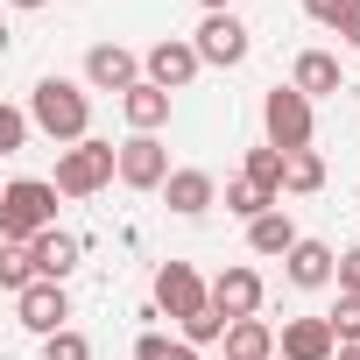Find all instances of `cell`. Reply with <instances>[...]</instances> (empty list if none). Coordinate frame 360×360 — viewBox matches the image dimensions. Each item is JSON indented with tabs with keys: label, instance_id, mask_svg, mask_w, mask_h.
<instances>
[{
	"label": "cell",
	"instance_id": "obj_1",
	"mask_svg": "<svg viewBox=\"0 0 360 360\" xmlns=\"http://www.w3.org/2000/svg\"><path fill=\"white\" fill-rule=\"evenodd\" d=\"M29 113H36V127L50 134V141H64V148H78V141H92V99H85V85H71V78H36V92H29Z\"/></svg>",
	"mask_w": 360,
	"mask_h": 360
},
{
	"label": "cell",
	"instance_id": "obj_2",
	"mask_svg": "<svg viewBox=\"0 0 360 360\" xmlns=\"http://www.w3.org/2000/svg\"><path fill=\"white\" fill-rule=\"evenodd\" d=\"M57 184H43V176H15L8 191H0V240L8 248H29L36 233L57 226Z\"/></svg>",
	"mask_w": 360,
	"mask_h": 360
},
{
	"label": "cell",
	"instance_id": "obj_3",
	"mask_svg": "<svg viewBox=\"0 0 360 360\" xmlns=\"http://www.w3.org/2000/svg\"><path fill=\"white\" fill-rule=\"evenodd\" d=\"M113 176H120V148H113V141H78V148L57 155V176H50V184H57L64 198H99Z\"/></svg>",
	"mask_w": 360,
	"mask_h": 360
},
{
	"label": "cell",
	"instance_id": "obj_4",
	"mask_svg": "<svg viewBox=\"0 0 360 360\" xmlns=\"http://www.w3.org/2000/svg\"><path fill=\"white\" fill-rule=\"evenodd\" d=\"M262 134H269V148H283V155L311 148V99H304L297 85H276V92L262 99Z\"/></svg>",
	"mask_w": 360,
	"mask_h": 360
},
{
	"label": "cell",
	"instance_id": "obj_5",
	"mask_svg": "<svg viewBox=\"0 0 360 360\" xmlns=\"http://www.w3.org/2000/svg\"><path fill=\"white\" fill-rule=\"evenodd\" d=\"M155 311L176 318V325H191L198 311H212V283H205L191 262H162V269H155Z\"/></svg>",
	"mask_w": 360,
	"mask_h": 360
},
{
	"label": "cell",
	"instance_id": "obj_6",
	"mask_svg": "<svg viewBox=\"0 0 360 360\" xmlns=\"http://www.w3.org/2000/svg\"><path fill=\"white\" fill-rule=\"evenodd\" d=\"M120 184L127 191H162L169 184V148L155 134H127L120 141Z\"/></svg>",
	"mask_w": 360,
	"mask_h": 360
},
{
	"label": "cell",
	"instance_id": "obj_7",
	"mask_svg": "<svg viewBox=\"0 0 360 360\" xmlns=\"http://www.w3.org/2000/svg\"><path fill=\"white\" fill-rule=\"evenodd\" d=\"M191 43H198V57H205V64H219V71L248 64V50H255V43H248V22H240V15H205Z\"/></svg>",
	"mask_w": 360,
	"mask_h": 360
},
{
	"label": "cell",
	"instance_id": "obj_8",
	"mask_svg": "<svg viewBox=\"0 0 360 360\" xmlns=\"http://www.w3.org/2000/svg\"><path fill=\"white\" fill-rule=\"evenodd\" d=\"M141 64H148V85H162V92H184V85H191V78L205 71L198 43H184V36H162V43H155V50H148Z\"/></svg>",
	"mask_w": 360,
	"mask_h": 360
},
{
	"label": "cell",
	"instance_id": "obj_9",
	"mask_svg": "<svg viewBox=\"0 0 360 360\" xmlns=\"http://www.w3.org/2000/svg\"><path fill=\"white\" fill-rule=\"evenodd\" d=\"M141 57L134 50H120V43H92L85 50V85H99V92H134L141 85Z\"/></svg>",
	"mask_w": 360,
	"mask_h": 360
},
{
	"label": "cell",
	"instance_id": "obj_10",
	"mask_svg": "<svg viewBox=\"0 0 360 360\" xmlns=\"http://www.w3.org/2000/svg\"><path fill=\"white\" fill-rule=\"evenodd\" d=\"M15 318L36 332V339H57V332H71L64 318H71V297H64V283H36V290H22L15 297Z\"/></svg>",
	"mask_w": 360,
	"mask_h": 360
},
{
	"label": "cell",
	"instance_id": "obj_11",
	"mask_svg": "<svg viewBox=\"0 0 360 360\" xmlns=\"http://www.w3.org/2000/svg\"><path fill=\"white\" fill-rule=\"evenodd\" d=\"M262 297H269V290H262V276H255L248 262H233V269L212 276V304H219L233 325H240V318H262Z\"/></svg>",
	"mask_w": 360,
	"mask_h": 360
},
{
	"label": "cell",
	"instance_id": "obj_12",
	"mask_svg": "<svg viewBox=\"0 0 360 360\" xmlns=\"http://www.w3.org/2000/svg\"><path fill=\"white\" fill-rule=\"evenodd\" d=\"M283 360H339L332 318H283Z\"/></svg>",
	"mask_w": 360,
	"mask_h": 360
},
{
	"label": "cell",
	"instance_id": "obj_13",
	"mask_svg": "<svg viewBox=\"0 0 360 360\" xmlns=\"http://www.w3.org/2000/svg\"><path fill=\"white\" fill-rule=\"evenodd\" d=\"M162 198H169V212H176V219H198V212H212V205H219V184H212V169H169Z\"/></svg>",
	"mask_w": 360,
	"mask_h": 360
},
{
	"label": "cell",
	"instance_id": "obj_14",
	"mask_svg": "<svg viewBox=\"0 0 360 360\" xmlns=\"http://www.w3.org/2000/svg\"><path fill=\"white\" fill-rule=\"evenodd\" d=\"M283 276H290V290H325V283L339 276V255H332L325 240H297V248L283 255Z\"/></svg>",
	"mask_w": 360,
	"mask_h": 360
},
{
	"label": "cell",
	"instance_id": "obj_15",
	"mask_svg": "<svg viewBox=\"0 0 360 360\" xmlns=\"http://www.w3.org/2000/svg\"><path fill=\"white\" fill-rule=\"evenodd\" d=\"M290 85H297L304 99H332V92H346V71H339V57H332V50H297Z\"/></svg>",
	"mask_w": 360,
	"mask_h": 360
},
{
	"label": "cell",
	"instance_id": "obj_16",
	"mask_svg": "<svg viewBox=\"0 0 360 360\" xmlns=\"http://www.w3.org/2000/svg\"><path fill=\"white\" fill-rule=\"evenodd\" d=\"M29 248H36V269H43V283H64V276L78 269V255H85V240H78V233H64V226L36 233Z\"/></svg>",
	"mask_w": 360,
	"mask_h": 360
},
{
	"label": "cell",
	"instance_id": "obj_17",
	"mask_svg": "<svg viewBox=\"0 0 360 360\" xmlns=\"http://www.w3.org/2000/svg\"><path fill=\"white\" fill-rule=\"evenodd\" d=\"M120 113H127V127H134V134H155V127L169 120V92L141 78L134 92H120Z\"/></svg>",
	"mask_w": 360,
	"mask_h": 360
},
{
	"label": "cell",
	"instance_id": "obj_18",
	"mask_svg": "<svg viewBox=\"0 0 360 360\" xmlns=\"http://www.w3.org/2000/svg\"><path fill=\"white\" fill-rule=\"evenodd\" d=\"M283 353V339L262 325V318H240L233 332H226V360H276Z\"/></svg>",
	"mask_w": 360,
	"mask_h": 360
},
{
	"label": "cell",
	"instance_id": "obj_19",
	"mask_svg": "<svg viewBox=\"0 0 360 360\" xmlns=\"http://www.w3.org/2000/svg\"><path fill=\"white\" fill-rule=\"evenodd\" d=\"M297 240H304V233L290 226V212H283V205H276V212H262V219L248 226V248H255V255H290Z\"/></svg>",
	"mask_w": 360,
	"mask_h": 360
},
{
	"label": "cell",
	"instance_id": "obj_20",
	"mask_svg": "<svg viewBox=\"0 0 360 360\" xmlns=\"http://www.w3.org/2000/svg\"><path fill=\"white\" fill-rule=\"evenodd\" d=\"M283 205V191H269V184H255V176H233V184H226V212H240L248 226L262 219V212H276Z\"/></svg>",
	"mask_w": 360,
	"mask_h": 360
},
{
	"label": "cell",
	"instance_id": "obj_21",
	"mask_svg": "<svg viewBox=\"0 0 360 360\" xmlns=\"http://www.w3.org/2000/svg\"><path fill=\"white\" fill-rule=\"evenodd\" d=\"M283 191H290V198L325 191V155H318V148H297V155L283 162Z\"/></svg>",
	"mask_w": 360,
	"mask_h": 360
},
{
	"label": "cell",
	"instance_id": "obj_22",
	"mask_svg": "<svg viewBox=\"0 0 360 360\" xmlns=\"http://www.w3.org/2000/svg\"><path fill=\"white\" fill-rule=\"evenodd\" d=\"M36 283H43L36 248H0V290H8V297H22V290H36Z\"/></svg>",
	"mask_w": 360,
	"mask_h": 360
},
{
	"label": "cell",
	"instance_id": "obj_23",
	"mask_svg": "<svg viewBox=\"0 0 360 360\" xmlns=\"http://www.w3.org/2000/svg\"><path fill=\"white\" fill-rule=\"evenodd\" d=\"M134 360H198L191 339H169V332H141L134 339Z\"/></svg>",
	"mask_w": 360,
	"mask_h": 360
},
{
	"label": "cell",
	"instance_id": "obj_24",
	"mask_svg": "<svg viewBox=\"0 0 360 360\" xmlns=\"http://www.w3.org/2000/svg\"><path fill=\"white\" fill-rule=\"evenodd\" d=\"M283 162H290V155L262 141V148H248V169H240V176H255V184H269V191H283Z\"/></svg>",
	"mask_w": 360,
	"mask_h": 360
},
{
	"label": "cell",
	"instance_id": "obj_25",
	"mask_svg": "<svg viewBox=\"0 0 360 360\" xmlns=\"http://www.w3.org/2000/svg\"><path fill=\"white\" fill-rule=\"evenodd\" d=\"M29 127H36V113H29V106H0V155H22Z\"/></svg>",
	"mask_w": 360,
	"mask_h": 360
},
{
	"label": "cell",
	"instance_id": "obj_26",
	"mask_svg": "<svg viewBox=\"0 0 360 360\" xmlns=\"http://www.w3.org/2000/svg\"><path fill=\"white\" fill-rule=\"evenodd\" d=\"M325 318H332V332H339V346H360V297H353V290H339V304H332Z\"/></svg>",
	"mask_w": 360,
	"mask_h": 360
},
{
	"label": "cell",
	"instance_id": "obj_27",
	"mask_svg": "<svg viewBox=\"0 0 360 360\" xmlns=\"http://www.w3.org/2000/svg\"><path fill=\"white\" fill-rule=\"evenodd\" d=\"M43 360H92V339L85 332H57V339H43Z\"/></svg>",
	"mask_w": 360,
	"mask_h": 360
},
{
	"label": "cell",
	"instance_id": "obj_28",
	"mask_svg": "<svg viewBox=\"0 0 360 360\" xmlns=\"http://www.w3.org/2000/svg\"><path fill=\"white\" fill-rule=\"evenodd\" d=\"M353 8H360V0H304V15H311V22H325V29H339Z\"/></svg>",
	"mask_w": 360,
	"mask_h": 360
},
{
	"label": "cell",
	"instance_id": "obj_29",
	"mask_svg": "<svg viewBox=\"0 0 360 360\" xmlns=\"http://www.w3.org/2000/svg\"><path fill=\"white\" fill-rule=\"evenodd\" d=\"M339 290H353V297H360V248H346V255H339Z\"/></svg>",
	"mask_w": 360,
	"mask_h": 360
},
{
	"label": "cell",
	"instance_id": "obj_30",
	"mask_svg": "<svg viewBox=\"0 0 360 360\" xmlns=\"http://www.w3.org/2000/svg\"><path fill=\"white\" fill-rule=\"evenodd\" d=\"M339 43H346V50H360V8H353V15L339 22Z\"/></svg>",
	"mask_w": 360,
	"mask_h": 360
},
{
	"label": "cell",
	"instance_id": "obj_31",
	"mask_svg": "<svg viewBox=\"0 0 360 360\" xmlns=\"http://www.w3.org/2000/svg\"><path fill=\"white\" fill-rule=\"evenodd\" d=\"M198 8H205V15H233V0H198Z\"/></svg>",
	"mask_w": 360,
	"mask_h": 360
},
{
	"label": "cell",
	"instance_id": "obj_32",
	"mask_svg": "<svg viewBox=\"0 0 360 360\" xmlns=\"http://www.w3.org/2000/svg\"><path fill=\"white\" fill-rule=\"evenodd\" d=\"M339 360H360V346H339Z\"/></svg>",
	"mask_w": 360,
	"mask_h": 360
},
{
	"label": "cell",
	"instance_id": "obj_33",
	"mask_svg": "<svg viewBox=\"0 0 360 360\" xmlns=\"http://www.w3.org/2000/svg\"><path fill=\"white\" fill-rule=\"evenodd\" d=\"M15 8H43V0H15Z\"/></svg>",
	"mask_w": 360,
	"mask_h": 360
}]
</instances>
